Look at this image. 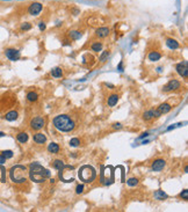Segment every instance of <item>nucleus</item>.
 Masks as SVG:
<instances>
[{
	"label": "nucleus",
	"mask_w": 188,
	"mask_h": 212,
	"mask_svg": "<svg viewBox=\"0 0 188 212\" xmlns=\"http://www.w3.org/2000/svg\"><path fill=\"white\" fill-rule=\"evenodd\" d=\"M20 29L22 30V32H28V30H30L31 29V24L29 23V22H23V23H21Z\"/></svg>",
	"instance_id": "28"
},
{
	"label": "nucleus",
	"mask_w": 188,
	"mask_h": 212,
	"mask_svg": "<svg viewBox=\"0 0 188 212\" xmlns=\"http://www.w3.org/2000/svg\"><path fill=\"white\" fill-rule=\"evenodd\" d=\"M6 162V158L2 155V154H0V165H2V163H5Z\"/></svg>",
	"instance_id": "36"
},
{
	"label": "nucleus",
	"mask_w": 188,
	"mask_h": 212,
	"mask_svg": "<svg viewBox=\"0 0 188 212\" xmlns=\"http://www.w3.org/2000/svg\"><path fill=\"white\" fill-rule=\"evenodd\" d=\"M118 100H120V96L118 94H110V95L108 96V100H107V105L108 107H114L117 105V102H118Z\"/></svg>",
	"instance_id": "13"
},
{
	"label": "nucleus",
	"mask_w": 188,
	"mask_h": 212,
	"mask_svg": "<svg viewBox=\"0 0 188 212\" xmlns=\"http://www.w3.org/2000/svg\"><path fill=\"white\" fill-rule=\"evenodd\" d=\"M79 145H80V140L78 138H72L70 140V146L71 147H78Z\"/></svg>",
	"instance_id": "30"
},
{
	"label": "nucleus",
	"mask_w": 188,
	"mask_h": 212,
	"mask_svg": "<svg viewBox=\"0 0 188 212\" xmlns=\"http://www.w3.org/2000/svg\"><path fill=\"white\" fill-rule=\"evenodd\" d=\"M109 54H110V52L108 51V50H106V51H104V52L101 53V56L99 57V60L101 62V63H104L107 59H108V57H109Z\"/></svg>",
	"instance_id": "27"
},
{
	"label": "nucleus",
	"mask_w": 188,
	"mask_h": 212,
	"mask_svg": "<svg viewBox=\"0 0 188 212\" xmlns=\"http://www.w3.org/2000/svg\"><path fill=\"white\" fill-rule=\"evenodd\" d=\"M33 140H34L36 144H44V143L47 141V137H45L44 133L37 132V133H35V135L33 136Z\"/></svg>",
	"instance_id": "12"
},
{
	"label": "nucleus",
	"mask_w": 188,
	"mask_h": 212,
	"mask_svg": "<svg viewBox=\"0 0 188 212\" xmlns=\"http://www.w3.org/2000/svg\"><path fill=\"white\" fill-rule=\"evenodd\" d=\"M158 110L160 111V114H161V115H163V114H167V113H169V111L172 110V106H171L169 103L164 102V103H161L160 106L158 107Z\"/></svg>",
	"instance_id": "16"
},
{
	"label": "nucleus",
	"mask_w": 188,
	"mask_h": 212,
	"mask_svg": "<svg viewBox=\"0 0 188 212\" xmlns=\"http://www.w3.org/2000/svg\"><path fill=\"white\" fill-rule=\"evenodd\" d=\"M28 139H29V137H28L27 132H20V133L16 135V140L21 144H26L28 141Z\"/></svg>",
	"instance_id": "19"
},
{
	"label": "nucleus",
	"mask_w": 188,
	"mask_h": 212,
	"mask_svg": "<svg viewBox=\"0 0 188 212\" xmlns=\"http://www.w3.org/2000/svg\"><path fill=\"white\" fill-rule=\"evenodd\" d=\"M42 10H43L42 4H40V2H33L30 6L28 7V13H29V15L36 16V15H38L41 13Z\"/></svg>",
	"instance_id": "9"
},
{
	"label": "nucleus",
	"mask_w": 188,
	"mask_h": 212,
	"mask_svg": "<svg viewBox=\"0 0 188 212\" xmlns=\"http://www.w3.org/2000/svg\"><path fill=\"white\" fill-rule=\"evenodd\" d=\"M161 116V114H160V111L156 109V110H153V117H156V118H159V117Z\"/></svg>",
	"instance_id": "34"
},
{
	"label": "nucleus",
	"mask_w": 188,
	"mask_h": 212,
	"mask_svg": "<svg viewBox=\"0 0 188 212\" xmlns=\"http://www.w3.org/2000/svg\"><path fill=\"white\" fill-rule=\"evenodd\" d=\"M147 58H149L150 62H157V60H159L161 58V53H159L158 51H151L149 53Z\"/></svg>",
	"instance_id": "22"
},
{
	"label": "nucleus",
	"mask_w": 188,
	"mask_h": 212,
	"mask_svg": "<svg viewBox=\"0 0 188 212\" xmlns=\"http://www.w3.org/2000/svg\"><path fill=\"white\" fill-rule=\"evenodd\" d=\"M147 136H149V133H147V132H146V133H143V135L139 137V139H143L144 137H147Z\"/></svg>",
	"instance_id": "38"
},
{
	"label": "nucleus",
	"mask_w": 188,
	"mask_h": 212,
	"mask_svg": "<svg viewBox=\"0 0 188 212\" xmlns=\"http://www.w3.org/2000/svg\"><path fill=\"white\" fill-rule=\"evenodd\" d=\"M181 87V82L177 80V79H172L167 82L166 85L163 87V91L164 92H173V91H177Z\"/></svg>",
	"instance_id": "5"
},
{
	"label": "nucleus",
	"mask_w": 188,
	"mask_h": 212,
	"mask_svg": "<svg viewBox=\"0 0 188 212\" xmlns=\"http://www.w3.org/2000/svg\"><path fill=\"white\" fill-rule=\"evenodd\" d=\"M59 145L58 144H56V143H50L49 145H48V151H49V153H52V154H57L58 152H59Z\"/></svg>",
	"instance_id": "21"
},
{
	"label": "nucleus",
	"mask_w": 188,
	"mask_h": 212,
	"mask_svg": "<svg viewBox=\"0 0 188 212\" xmlns=\"http://www.w3.org/2000/svg\"><path fill=\"white\" fill-rule=\"evenodd\" d=\"M45 27H47V26H45L44 22H40V23H38V28H40V30H42V32L45 29Z\"/></svg>",
	"instance_id": "35"
},
{
	"label": "nucleus",
	"mask_w": 188,
	"mask_h": 212,
	"mask_svg": "<svg viewBox=\"0 0 188 212\" xmlns=\"http://www.w3.org/2000/svg\"><path fill=\"white\" fill-rule=\"evenodd\" d=\"M153 196H155V198H156V199H158V201H164V199L168 198V195H167V194L164 190H160V189H159V190L155 191Z\"/></svg>",
	"instance_id": "15"
},
{
	"label": "nucleus",
	"mask_w": 188,
	"mask_h": 212,
	"mask_svg": "<svg viewBox=\"0 0 188 212\" xmlns=\"http://www.w3.org/2000/svg\"><path fill=\"white\" fill-rule=\"evenodd\" d=\"M1 154H2L6 159H10V158L13 157V151H10V149H6V151H2V152H1Z\"/></svg>",
	"instance_id": "31"
},
{
	"label": "nucleus",
	"mask_w": 188,
	"mask_h": 212,
	"mask_svg": "<svg viewBox=\"0 0 188 212\" xmlns=\"http://www.w3.org/2000/svg\"><path fill=\"white\" fill-rule=\"evenodd\" d=\"M44 124H45V121L41 116L34 117L30 121V127L33 130H41L42 127H44Z\"/></svg>",
	"instance_id": "8"
},
{
	"label": "nucleus",
	"mask_w": 188,
	"mask_h": 212,
	"mask_svg": "<svg viewBox=\"0 0 188 212\" xmlns=\"http://www.w3.org/2000/svg\"><path fill=\"white\" fill-rule=\"evenodd\" d=\"M109 28H107V27H101V28H98L96 30H95V35H96V37H99V38H104V37H107L108 35H109Z\"/></svg>",
	"instance_id": "11"
},
{
	"label": "nucleus",
	"mask_w": 188,
	"mask_h": 212,
	"mask_svg": "<svg viewBox=\"0 0 188 212\" xmlns=\"http://www.w3.org/2000/svg\"><path fill=\"white\" fill-rule=\"evenodd\" d=\"M28 175L29 179L35 183H42L47 180L48 177H50L51 173L47 168H44L41 163L38 162H33L29 166V170H28Z\"/></svg>",
	"instance_id": "1"
},
{
	"label": "nucleus",
	"mask_w": 188,
	"mask_h": 212,
	"mask_svg": "<svg viewBox=\"0 0 188 212\" xmlns=\"http://www.w3.org/2000/svg\"><path fill=\"white\" fill-rule=\"evenodd\" d=\"M102 43L101 42H94L92 45H91V50L94 51V52H99V51H101L102 50Z\"/></svg>",
	"instance_id": "26"
},
{
	"label": "nucleus",
	"mask_w": 188,
	"mask_h": 212,
	"mask_svg": "<svg viewBox=\"0 0 188 212\" xmlns=\"http://www.w3.org/2000/svg\"><path fill=\"white\" fill-rule=\"evenodd\" d=\"M52 167L55 168V169H57V170H63L66 166L64 165V162H63L62 160H59V159H56V160H53L52 161Z\"/></svg>",
	"instance_id": "20"
},
{
	"label": "nucleus",
	"mask_w": 188,
	"mask_h": 212,
	"mask_svg": "<svg viewBox=\"0 0 188 212\" xmlns=\"http://www.w3.org/2000/svg\"><path fill=\"white\" fill-rule=\"evenodd\" d=\"M18 117H19V113H18V111L10 110V111H8V113L5 115V119L8 121V122H14V121L18 119Z\"/></svg>",
	"instance_id": "14"
},
{
	"label": "nucleus",
	"mask_w": 188,
	"mask_h": 212,
	"mask_svg": "<svg viewBox=\"0 0 188 212\" xmlns=\"http://www.w3.org/2000/svg\"><path fill=\"white\" fill-rule=\"evenodd\" d=\"M69 37L72 40V41H78L83 37V32H79V30H72V32H69Z\"/></svg>",
	"instance_id": "18"
},
{
	"label": "nucleus",
	"mask_w": 188,
	"mask_h": 212,
	"mask_svg": "<svg viewBox=\"0 0 188 212\" xmlns=\"http://www.w3.org/2000/svg\"><path fill=\"white\" fill-rule=\"evenodd\" d=\"M52 124L56 130L61 132H71L74 130L75 124L69 115H58L52 119Z\"/></svg>",
	"instance_id": "2"
},
{
	"label": "nucleus",
	"mask_w": 188,
	"mask_h": 212,
	"mask_svg": "<svg viewBox=\"0 0 188 212\" xmlns=\"http://www.w3.org/2000/svg\"><path fill=\"white\" fill-rule=\"evenodd\" d=\"M165 166H166V161H165V160L157 159L152 162V165H151V169L153 170V172H160V170H163L164 168H165Z\"/></svg>",
	"instance_id": "10"
},
{
	"label": "nucleus",
	"mask_w": 188,
	"mask_h": 212,
	"mask_svg": "<svg viewBox=\"0 0 188 212\" xmlns=\"http://www.w3.org/2000/svg\"><path fill=\"white\" fill-rule=\"evenodd\" d=\"M117 68H118L120 71H123V68H122V62L118 64V67H117Z\"/></svg>",
	"instance_id": "39"
},
{
	"label": "nucleus",
	"mask_w": 188,
	"mask_h": 212,
	"mask_svg": "<svg viewBox=\"0 0 188 212\" xmlns=\"http://www.w3.org/2000/svg\"><path fill=\"white\" fill-rule=\"evenodd\" d=\"M28 176V169L26 166L22 165H15L10 169V177L14 183H23L27 181Z\"/></svg>",
	"instance_id": "3"
},
{
	"label": "nucleus",
	"mask_w": 188,
	"mask_h": 212,
	"mask_svg": "<svg viewBox=\"0 0 188 212\" xmlns=\"http://www.w3.org/2000/svg\"><path fill=\"white\" fill-rule=\"evenodd\" d=\"M180 197H181L182 199L187 201V199H188V190H187V189H185V190H182L181 192H180Z\"/></svg>",
	"instance_id": "33"
},
{
	"label": "nucleus",
	"mask_w": 188,
	"mask_h": 212,
	"mask_svg": "<svg viewBox=\"0 0 188 212\" xmlns=\"http://www.w3.org/2000/svg\"><path fill=\"white\" fill-rule=\"evenodd\" d=\"M166 45H167V48H169V49H172V50H177V49H179V46H180L179 42H177V41L173 40V38H167Z\"/></svg>",
	"instance_id": "17"
},
{
	"label": "nucleus",
	"mask_w": 188,
	"mask_h": 212,
	"mask_svg": "<svg viewBox=\"0 0 188 212\" xmlns=\"http://www.w3.org/2000/svg\"><path fill=\"white\" fill-rule=\"evenodd\" d=\"M5 56L12 60V62H16L20 59V51L18 49H14V48H10V49H6L5 50Z\"/></svg>",
	"instance_id": "6"
},
{
	"label": "nucleus",
	"mask_w": 188,
	"mask_h": 212,
	"mask_svg": "<svg viewBox=\"0 0 188 212\" xmlns=\"http://www.w3.org/2000/svg\"><path fill=\"white\" fill-rule=\"evenodd\" d=\"M78 175H79V179L81 181L86 182V183H90V182H93V181L95 180V177H96V172H95V169H94L92 166L85 165V166H83V167L79 169Z\"/></svg>",
	"instance_id": "4"
},
{
	"label": "nucleus",
	"mask_w": 188,
	"mask_h": 212,
	"mask_svg": "<svg viewBox=\"0 0 188 212\" xmlns=\"http://www.w3.org/2000/svg\"><path fill=\"white\" fill-rule=\"evenodd\" d=\"M175 70H177L178 74L180 75V77H182L184 79H187V77H188V63H187V60H184L182 63L178 64L177 67H175Z\"/></svg>",
	"instance_id": "7"
},
{
	"label": "nucleus",
	"mask_w": 188,
	"mask_h": 212,
	"mask_svg": "<svg viewBox=\"0 0 188 212\" xmlns=\"http://www.w3.org/2000/svg\"><path fill=\"white\" fill-rule=\"evenodd\" d=\"M50 74H51V77L56 78V79H58V78H62V77H63V70L61 68V67H55V68H52V70H51Z\"/></svg>",
	"instance_id": "23"
},
{
	"label": "nucleus",
	"mask_w": 188,
	"mask_h": 212,
	"mask_svg": "<svg viewBox=\"0 0 188 212\" xmlns=\"http://www.w3.org/2000/svg\"><path fill=\"white\" fill-rule=\"evenodd\" d=\"M127 183H128V186H130V187H136V186L139 183V181H138V179H136V177H131V179H129V180L127 181Z\"/></svg>",
	"instance_id": "29"
},
{
	"label": "nucleus",
	"mask_w": 188,
	"mask_h": 212,
	"mask_svg": "<svg viewBox=\"0 0 188 212\" xmlns=\"http://www.w3.org/2000/svg\"><path fill=\"white\" fill-rule=\"evenodd\" d=\"M4 136H5V133H4V132H0V137H4Z\"/></svg>",
	"instance_id": "40"
},
{
	"label": "nucleus",
	"mask_w": 188,
	"mask_h": 212,
	"mask_svg": "<svg viewBox=\"0 0 188 212\" xmlns=\"http://www.w3.org/2000/svg\"><path fill=\"white\" fill-rule=\"evenodd\" d=\"M27 100H28L29 102H36V101L38 100V94H37L36 92H29V93L27 94Z\"/></svg>",
	"instance_id": "25"
},
{
	"label": "nucleus",
	"mask_w": 188,
	"mask_h": 212,
	"mask_svg": "<svg viewBox=\"0 0 188 212\" xmlns=\"http://www.w3.org/2000/svg\"><path fill=\"white\" fill-rule=\"evenodd\" d=\"M84 189H85L84 184H78V186H77V188H75V194H78V195L83 194V192H84Z\"/></svg>",
	"instance_id": "32"
},
{
	"label": "nucleus",
	"mask_w": 188,
	"mask_h": 212,
	"mask_svg": "<svg viewBox=\"0 0 188 212\" xmlns=\"http://www.w3.org/2000/svg\"><path fill=\"white\" fill-rule=\"evenodd\" d=\"M114 129H122V124L121 123H115L114 125H113Z\"/></svg>",
	"instance_id": "37"
},
{
	"label": "nucleus",
	"mask_w": 188,
	"mask_h": 212,
	"mask_svg": "<svg viewBox=\"0 0 188 212\" xmlns=\"http://www.w3.org/2000/svg\"><path fill=\"white\" fill-rule=\"evenodd\" d=\"M152 118H155L153 117V110L151 109V110H146L143 113V119L145 121V122H149V121H151Z\"/></svg>",
	"instance_id": "24"
}]
</instances>
